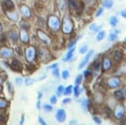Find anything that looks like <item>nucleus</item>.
Segmentation results:
<instances>
[{
  "instance_id": "f257e3e1",
  "label": "nucleus",
  "mask_w": 126,
  "mask_h": 125,
  "mask_svg": "<svg viewBox=\"0 0 126 125\" xmlns=\"http://www.w3.org/2000/svg\"><path fill=\"white\" fill-rule=\"evenodd\" d=\"M73 27H74V25H73L72 20H71V18L69 16H66V17L63 19V23H62V30L64 33L66 34H70L72 32Z\"/></svg>"
},
{
  "instance_id": "a211bd4d",
  "label": "nucleus",
  "mask_w": 126,
  "mask_h": 125,
  "mask_svg": "<svg viewBox=\"0 0 126 125\" xmlns=\"http://www.w3.org/2000/svg\"><path fill=\"white\" fill-rule=\"evenodd\" d=\"M68 5L72 9L77 10V9H79V7H78V3H77L76 0H68Z\"/></svg>"
},
{
  "instance_id": "4c0bfd02",
  "label": "nucleus",
  "mask_w": 126,
  "mask_h": 125,
  "mask_svg": "<svg viewBox=\"0 0 126 125\" xmlns=\"http://www.w3.org/2000/svg\"><path fill=\"white\" fill-rule=\"evenodd\" d=\"M22 81H23L22 80V78H20V77H18L15 79V84L17 85H19V86L22 84Z\"/></svg>"
},
{
  "instance_id": "ddd939ff",
  "label": "nucleus",
  "mask_w": 126,
  "mask_h": 125,
  "mask_svg": "<svg viewBox=\"0 0 126 125\" xmlns=\"http://www.w3.org/2000/svg\"><path fill=\"white\" fill-rule=\"evenodd\" d=\"M3 8L7 10H12L14 9V7H15L14 3L11 0H4L3 3Z\"/></svg>"
},
{
  "instance_id": "a878e982",
  "label": "nucleus",
  "mask_w": 126,
  "mask_h": 125,
  "mask_svg": "<svg viewBox=\"0 0 126 125\" xmlns=\"http://www.w3.org/2000/svg\"><path fill=\"white\" fill-rule=\"evenodd\" d=\"M57 4L61 10H64L65 6H66V3H65V0H57Z\"/></svg>"
},
{
  "instance_id": "1a4fd4ad",
  "label": "nucleus",
  "mask_w": 126,
  "mask_h": 125,
  "mask_svg": "<svg viewBox=\"0 0 126 125\" xmlns=\"http://www.w3.org/2000/svg\"><path fill=\"white\" fill-rule=\"evenodd\" d=\"M13 55V51L9 48H3L0 49V56L3 57V58H8Z\"/></svg>"
},
{
  "instance_id": "c9c22d12",
  "label": "nucleus",
  "mask_w": 126,
  "mask_h": 125,
  "mask_svg": "<svg viewBox=\"0 0 126 125\" xmlns=\"http://www.w3.org/2000/svg\"><path fill=\"white\" fill-rule=\"evenodd\" d=\"M80 89H79V87H78V85H76V87L74 88V94H75V96H79V94H80Z\"/></svg>"
},
{
  "instance_id": "cd10ccee",
  "label": "nucleus",
  "mask_w": 126,
  "mask_h": 125,
  "mask_svg": "<svg viewBox=\"0 0 126 125\" xmlns=\"http://www.w3.org/2000/svg\"><path fill=\"white\" fill-rule=\"evenodd\" d=\"M104 36H105V31H103V30H102V31H100L98 34H97V41H102L103 38H104Z\"/></svg>"
},
{
  "instance_id": "0eeeda50",
  "label": "nucleus",
  "mask_w": 126,
  "mask_h": 125,
  "mask_svg": "<svg viewBox=\"0 0 126 125\" xmlns=\"http://www.w3.org/2000/svg\"><path fill=\"white\" fill-rule=\"evenodd\" d=\"M37 34L39 36V37L45 44H50V39L49 38V36L46 33H44L41 30H37Z\"/></svg>"
},
{
  "instance_id": "680f3d73",
  "label": "nucleus",
  "mask_w": 126,
  "mask_h": 125,
  "mask_svg": "<svg viewBox=\"0 0 126 125\" xmlns=\"http://www.w3.org/2000/svg\"><path fill=\"white\" fill-rule=\"evenodd\" d=\"M2 91V87L0 86V91Z\"/></svg>"
},
{
  "instance_id": "b1692460",
  "label": "nucleus",
  "mask_w": 126,
  "mask_h": 125,
  "mask_svg": "<svg viewBox=\"0 0 126 125\" xmlns=\"http://www.w3.org/2000/svg\"><path fill=\"white\" fill-rule=\"evenodd\" d=\"M8 17L9 18L10 20H12L13 21H16L18 20V15L17 14L15 13H7Z\"/></svg>"
},
{
  "instance_id": "423d86ee",
  "label": "nucleus",
  "mask_w": 126,
  "mask_h": 125,
  "mask_svg": "<svg viewBox=\"0 0 126 125\" xmlns=\"http://www.w3.org/2000/svg\"><path fill=\"white\" fill-rule=\"evenodd\" d=\"M34 54H35V52H34V48L30 47V48H28L27 49H26L25 55H26V58H27L28 62H31V61L34 60Z\"/></svg>"
},
{
  "instance_id": "13d9d810",
  "label": "nucleus",
  "mask_w": 126,
  "mask_h": 125,
  "mask_svg": "<svg viewBox=\"0 0 126 125\" xmlns=\"http://www.w3.org/2000/svg\"><path fill=\"white\" fill-rule=\"evenodd\" d=\"M2 83H3V79H2L1 78H0V85H1Z\"/></svg>"
},
{
  "instance_id": "f03ea898",
  "label": "nucleus",
  "mask_w": 126,
  "mask_h": 125,
  "mask_svg": "<svg viewBox=\"0 0 126 125\" xmlns=\"http://www.w3.org/2000/svg\"><path fill=\"white\" fill-rule=\"evenodd\" d=\"M48 25L50 26V29H52L53 30H57L60 29V26H61V23H60V20L57 17L54 15L50 16L48 20Z\"/></svg>"
},
{
  "instance_id": "8fccbe9b",
  "label": "nucleus",
  "mask_w": 126,
  "mask_h": 125,
  "mask_svg": "<svg viewBox=\"0 0 126 125\" xmlns=\"http://www.w3.org/2000/svg\"><path fill=\"white\" fill-rule=\"evenodd\" d=\"M7 87H8V89H9V91H12V86H11V84H10L9 82H8L7 83Z\"/></svg>"
},
{
  "instance_id": "6e6d98bb",
  "label": "nucleus",
  "mask_w": 126,
  "mask_h": 125,
  "mask_svg": "<svg viewBox=\"0 0 126 125\" xmlns=\"http://www.w3.org/2000/svg\"><path fill=\"white\" fill-rule=\"evenodd\" d=\"M24 123V116H22V118H21V121H20V124H22Z\"/></svg>"
},
{
  "instance_id": "bf43d9fd",
  "label": "nucleus",
  "mask_w": 126,
  "mask_h": 125,
  "mask_svg": "<svg viewBox=\"0 0 126 125\" xmlns=\"http://www.w3.org/2000/svg\"><path fill=\"white\" fill-rule=\"evenodd\" d=\"M74 123H77V121H72V122H71V124H74Z\"/></svg>"
},
{
  "instance_id": "412c9836",
  "label": "nucleus",
  "mask_w": 126,
  "mask_h": 125,
  "mask_svg": "<svg viewBox=\"0 0 126 125\" xmlns=\"http://www.w3.org/2000/svg\"><path fill=\"white\" fill-rule=\"evenodd\" d=\"M19 26L22 29L26 30V29H28V28H30V24L28 23V22L24 21V20H21L19 23Z\"/></svg>"
},
{
  "instance_id": "603ef678",
  "label": "nucleus",
  "mask_w": 126,
  "mask_h": 125,
  "mask_svg": "<svg viewBox=\"0 0 126 125\" xmlns=\"http://www.w3.org/2000/svg\"><path fill=\"white\" fill-rule=\"evenodd\" d=\"M89 74H90V73H89V70H86L84 72V75H85V76H87V75H88Z\"/></svg>"
},
{
  "instance_id": "49530a36",
  "label": "nucleus",
  "mask_w": 126,
  "mask_h": 125,
  "mask_svg": "<svg viewBox=\"0 0 126 125\" xmlns=\"http://www.w3.org/2000/svg\"><path fill=\"white\" fill-rule=\"evenodd\" d=\"M123 120H122V124H126V113H125V115L123 116Z\"/></svg>"
},
{
  "instance_id": "f704fd0d",
  "label": "nucleus",
  "mask_w": 126,
  "mask_h": 125,
  "mask_svg": "<svg viewBox=\"0 0 126 125\" xmlns=\"http://www.w3.org/2000/svg\"><path fill=\"white\" fill-rule=\"evenodd\" d=\"M64 86L63 85H60V86L57 87V93L58 95H62V94L63 93V91H64Z\"/></svg>"
},
{
  "instance_id": "9b49d317",
  "label": "nucleus",
  "mask_w": 126,
  "mask_h": 125,
  "mask_svg": "<svg viewBox=\"0 0 126 125\" xmlns=\"http://www.w3.org/2000/svg\"><path fill=\"white\" fill-rule=\"evenodd\" d=\"M20 11H21L22 15H23L24 17H26V18H30V15H31L30 9L25 5H22L21 7H20Z\"/></svg>"
},
{
  "instance_id": "c85d7f7f",
  "label": "nucleus",
  "mask_w": 126,
  "mask_h": 125,
  "mask_svg": "<svg viewBox=\"0 0 126 125\" xmlns=\"http://www.w3.org/2000/svg\"><path fill=\"white\" fill-rule=\"evenodd\" d=\"M117 39V34L116 33H111L109 34V41L110 42H114L115 40Z\"/></svg>"
},
{
  "instance_id": "aec40b11",
  "label": "nucleus",
  "mask_w": 126,
  "mask_h": 125,
  "mask_svg": "<svg viewBox=\"0 0 126 125\" xmlns=\"http://www.w3.org/2000/svg\"><path fill=\"white\" fill-rule=\"evenodd\" d=\"M89 29L93 32H97L101 29V26L97 25H96V24H92L90 26H89Z\"/></svg>"
},
{
  "instance_id": "5fc2aeb1",
  "label": "nucleus",
  "mask_w": 126,
  "mask_h": 125,
  "mask_svg": "<svg viewBox=\"0 0 126 125\" xmlns=\"http://www.w3.org/2000/svg\"><path fill=\"white\" fill-rule=\"evenodd\" d=\"M41 96H42V94L40 93V92H39V93H38V99H40Z\"/></svg>"
},
{
  "instance_id": "bb28decb",
  "label": "nucleus",
  "mask_w": 126,
  "mask_h": 125,
  "mask_svg": "<svg viewBox=\"0 0 126 125\" xmlns=\"http://www.w3.org/2000/svg\"><path fill=\"white\" fill-rule=\"evenodd\" d=\"M72 85H69L66 88V90H64V91H63V94L66 96H68V95H71V93H72Z\"/></svg>"
},
{
  "instance_id": "09e8293b",
  "label": "nucleus",
  "mask_w": 126,
  "mask_h": 125,
  "mask_svg": "<svg viewBox=\"0 0 126 125\" xmlns=\"http://www.w3.org/2000/svg\"><path fill=\"white\" fill-rule=\"evenodd\" d=\"M39 122H40V124H43V125H46V123L45 122V121L42 119L40 117H39Z\"/></svg>"
},
{
  "instance_id": "6e6552de",
  "label": "nucleus",
  "mask_w": 126,
  "mask_h": 125,
  "mask_svg": "<svg viewBox=\"0 0 126 125\" xmlns=\"http://www.w3.org/2000/svg\"><path fill=\"white\" fill-rule=\"evenodd\" d=\"M93 50H91L89 52H87V54L84 57V58L82 59V61L80 63V64H79V66H78L79 69H82V68L84 67L87 63H88L89 59H90V58L92 57V55H93Z\"/></svg>"
},
{
  "instance_id": "6ab92c4d",
  "label": "nucleus",
  "mask_w": 126,
  "mask_h": 125,
  "mask_svg": "<svg viewBox=\"0 0 126 125\" xmlns=\"http://www.w3.org/2000/svg\"><path fill=\"white\" fill-rule=\"evenodd\" d=\"M74 50H75V48H72V49H70V51H68V52L66 53V57H65L64 59H63V61L71 60V59L72 58V57H73V52H74Z\"/></svg>"
},
{
  "instance_id": "a18cd8bd",
  "label": "nucleus",
  "mask_w": 126,
  "mask_h": 125,
  "mask_svg": "<svg viewBox=\"0 0 126 125\" xmlns=\"http://www.w3.org/2000/svg\"><path fill=\"white\" fill-rule=\"evenodd\" d=\"M99 67H100V63H94V69H95V70H98Z\"/></svg>"
},
{
  "instance_id": "20e7f679",
  "label": "nucleus",
  "mask_w": 126,
  "mask_h": 125,
  "mask_svg": "<svg viewBox=\"0 0 126 125\" xmlns=\"http://www.w3.org/2000/svg\"><path fill=\"white\" fill-rule=\"evenodd\" d=\"M121 80L119 77H112L110 79H108L107 84H108V86L109 88H116L120 85Z\"/></svg>"
},
{
  "instance_id": "39448f33",
  "label": "nucleus",
  "mask_w": 126,
  "mask_h": 125,
  "mask_svg": "<svg viewBox=\"0 0 126 125\" xmlns=\"http://www.w3.org/2000/svg\"><path fill=\"white\" fill-rule=\"evenodd\" d=\"M56 118L59 123H63L65 122L66 118V114L64 109H58L56 114Z\"/></svg>"
},
{
  "instance_id": "f8f14e48",
  "label": "nucleus",
  "mask_w": 126,
  "mask_h": 125,
  "mask_svg": "<svg viewBox=\"0 0 126 125\" xmlns=\"http://www.w3.org/2000/svg\"><path fill=\"white\" fill-rule=\"evenodd\" d=\"M112 67V63L110 59L105 58L103 61V71H106Z\"/></svg>"
},
{
  "instance_id": "c03bdc74",
  "label": "nucleus",
  "mask_w": 126,
  "mask_h": 125,
  "mask_svg": "<svg viewBox=\"0 0 126 125\" xmlns=\"http://www.w3.org/2000/svg\"><path fill=\"white\" fill-rule=\"evenodd\" d=\"M120 15H121L122 17H124V18H125V19H126V9L122 10L121 13H120Z\"/></svg>"
},
{
  "instance_id": "e433bc0d",
  "label": "nucleus",
  "mask_w": 126,
  "mask_h": 125,
  "mask_svg": "<svg viewBox=\"0 0 126 125\" xmlns=\"http://www.w3.org/2000/svg\"><path fill=\"white\" fill-rule=\"evenodd\" d=\"M69 77V72L67 70H64L62 72V78L64 79H66Z\"/></svg>"
},
{
  "instance_id": "9d476101",
  "label": "nucleus",
  "mask_w": 126,
  "mask_h": 125,
  "mask_svg": "<svg viewBox=\"0 0 126 125\" xmlns=\"http://www.w3.org/2000/svg\"><path fill=\"white\" fill-rule=\"evenodd\" d=\"M11 68H12V69H14V70L21 71L22 68H23V65H22V63H20L19 60H17V59H14L13 62H12V63H11Z\"/></svg>"
},
{
  "instance_id": "864d4df0",
  "label": "nucleus",
  "mask_w": 126,
  "mask_h": 125,
  "mask_svg": "<svg viewBox=\"0 0 126 125\" xmlns=\"http://www.w3.org/2000/svg\"><path fill=\"white\" fill-rule=\"evenodd\" d=\"M37 108H39V109L40 108V101H37Z\"/></svg>"
},
{
  "instance_id": "79ce46f5",
  "label": "nucleus",
  "mask_w": 126,
  "mask_h": 125,
  "mask_svg": "<svg viewBox=\"0 0 126 125\" xmlns=\"http://www.w3.org/2000/svg\"><path fill=\"white\" fill-rule=\"evenodd\" d=\"M93 121H94V122L97 124H101V123H102V121L99 119L97 117H93Z\"/></svg>"
},
{
  "instance_id": "2f4dec72",
  "label": "nucleus",
  "mask_w": 126,
  "mask_h": 125,
  "mask_svg": "<svg viewBox=\"0 0 126 125\" xmlns=\"http://www.w3.org/2000/svg\"><path fill=\"white\" fill-rule=\"evenodd\" d=\"M82 79V75H79L76 78V79H75V84H76L77 85H78L79 84L81 83Z\"/></svg>"
},
{
  "instance_id": "f3484780",
  "label": "nucleus",
  "mask_w": 126,
  "mask_h": 125,
  "mask_svg": "<svg viewBox=\"0 0 126 125\" xmlns=\"http://www.w3.org/2000/svg\"><path fill=\"white\" fill-rule=\"evenodd\" d=\"M103 6L106 9H111L113 5V0H103Z\"/></svg>"
},
{
  "instance_id": "2eb2a0df",
  "label": "nucleus",
  "mask_w": 126,
  "mask_h": 125,
  "mask_svg": "<svg viewBox=\"0 0 126 125\" xmlns=\"http://www.w3.org/2000/svg\"><path fill=\"white\" fill-rule=\"evenodd\" d=\"M114 96L117 100H119V101H122V100L125 99V93L123 90H119V91H117L114 92Z\"/></svg>"
},
{
  "instance_id": "7ed1b4c3",
  "label": "nucleus",
  "mask_w": 126,
  "mask_h": 125,
  "mask_svg": "<svg viewBox=\"0 0 126 125\" xmlns=\"http://www.w3.org/2000/svg\"><path fill=\"white\" fill-rule=\"evenodd\" d=\"M125 106L121 104H118V105L115 106L114 109V116L117 119H121L123 118V116L125 115Z\"/></svg>"
},
{
  "instance_id": "7c9ffc66",
  "label": "nucleus",
  "mask_w": 126,
  "mask_h": 125,
  "mask_svg": "<svg viewBox=\"0 0 126 125\" xmlns=\"http://www.w3.org/2000/svg\"><path fill=\"white\" fill-rule=\"evenodd\" d=\"M43 108L46 112H50V111L52 110V106L50 105H49V104H46V103H45L43 105Z\"/></svg>"
},
{
  "instance_id": "de8ad7c7",
  "label": "nucleus",
  "mask_w": 126,
  "mask_h": 125,
  "mask_svg": "<svg viewBox=\"0 0 126 125\" xmlns=\"http://www.w3.org/2000/svg\"><path fill=\"white\" fill-rule=\"evenodd\" d=\"M58 66V63H54V64L50 65V66L48 67V69H55V68H56Z\"/></svg>"
},
{
  "instance_id": "58836bf2",
  "label": "nucleus",
  "mask_w": 126,
  "mask_h": 125,
  "mask_svg": "<svg viewBox=\"0 0 126 125\" xmlns=\"http://www.w3.org/2000/svg\"><path fill=\"white\" fill-rule=\"evenodd\" d=\"M87 51V45H84L82 48H80V53H85Z\"/></svg>"
},
{
  "instance_id": "4be33fe9",
  "label": "nucleus",
  "mask_w": 126,
  "mask_h": 125,
  "mask_svg": "<svg viewBox=\"0 0 126 125\" xmlns=\"http://www.w3.org/2000/svg\"><path fill=\"white\" fill-rule=\"evenodd\" d=\"M109 24H110L112 26L116 25L118 24V18L116 16H112L110 19H109Z\"/></svg>"
},
{
  "instance_id": "a19ab883",
  "label": "nucleus",
  "mask_w": 126,
  "mask_h": 125,
  "mask_svg": "<svg viewBox=\"0 0 126 125\" xmlns=\"http://www.w3.org/2000/svg\"><path fill=\"white\" fill-rule=\"evenodd\" d=\"M103 8H99V9H97V11L96 12V17H99V16L101 15V14L103 13Z\"/></svg>"
},
{
  "instance_id": "5701e85b",
  "label": "nucleus",
  "mask_w": 126,
  "mask_h": 125,
  "mask_svg": "<svg viewBox=\"0 0 126 125\" xmlns=\"http://www.w3.org/2000/svg\"><path fill=\"white\" fill-rule=\"evenodd\" d=\"M81 106H82V109L84 111V112H87V108H88V106H89L87 100H83L82 101V105H81Z\"/></svg>"
},
{
  "instance_id": "4d7b16f0",
  "label": "nucleus",
  "mask_w": 126,
  "mask_h": 125,
  "mask_svg": "<svg viewBox=\"0 0 126 125\" xmlns=\"http://www.w3.org/2000/svg\"><path fill=\"white\" fill-rule=\"evenodd\" d=\"M0 41H1L2 42H4V36H3V38L0 39Z\"/></svg>"
},
{
  "instance_id": "dca6fc26",
  "label": "nucleus",
  "mask_w": 126,
  "mask_h": 125,
  "mask_svg": "<svg viewBox=\"0 0 126 125\" xmlns=\"http://www.w3.org/2000/svg\"><path fill=\"white\" fill-rule=\"evenodd\" d=\"M20 39L24 43H27L29 42V36H28V33L25 30L23 29L20 31Z\"/></svg>"
},
{
  "instance_id": "473e14b6",
  "label": "nucleus",
  "mask_w": 126,
  "mask_h": 125,
  "mask_svg": "<svg viewBox=\"0 0 126 125\" xmlns=\"http://www.w3.org/2000/svg\"><path fill=\"white\" fill-rule=\"evenodd\" d=\"M52 75L56 78L59 77V69H57V68H55V69H53V70H52Z\"/></svg>"
},
{
  "instance_id": "ea45409f",
  "label": "nucleus",
  "mask_w": 126,
  "mask_h": 125,
  "mask_svg": "<svg viewBox=\"0 0 126 125\" xmlns=\"http://www.w3.org/2000/svg\"><path fill=\"white\" fill-rule=\"evenodd\" d=\"M56 101H57V99H56V96H52L50 98V101L51 104H56Z\"/></svg>"
},
{
  "instance_id": "052dcab7",
  "label": "nucleus",
  "mask_w": 126,
  "mask_h": 125,
  "mask_svg": "<svg viewBox=\"0 0 126 125\" xmlns=\"http://www.w3.org/2000/svg\"><path fill=\"white\" fill-rule=\"evenodd\" d=\"M1 29H2V25H1V24H0V30H1Z\"/></svg>"
},
{
  "instance_id": "37998d69",
  "label": "nucleus",
  "mask_w": 126,
  "mask_h": 125,
  "mask_svg": "<svg viewBox=\"0 0 126 125\" xmlns=\"http://www.w3.org/2000/svg\"><path fill=\"white\" fill-rule=\"evenodd\" d=\"M79 37H80V36H78V37L77 38L76 40H74V41H73V42H71V43L68 45V48H72V47L73 46V45H75V43H76V42H78V39H79Z\"/></svg>"
},
{
  "instance_id": "e2e57ef3",
  "label": "nucleus",
  "mask_w": 126,
  "mask_h": 125,
  "mask_svg": "<svg viewBox=\"0 0 126 125\" xmlns=\"http://www.w3.org/2000/svg\"><path fill=\"white\" fill-rule=\"evenodd\" d=\"M125 40H126V37H125Z\"/></svg>"
},
{
  "instance_id": "c756f323",
  "label": "nucleus",
  "mask_w": 126,
  "mask_h": 125,
  "mask_svg": "<svg viewBox=\"0 0 126 125\" xmlns=\"http://www.w3.org/2000/svg\"><path fill=\"white\" fill-rule=\"evenodd\" d=\"M7 105H8L7 101L5 100L2 99V98H0V108H5Z\"/></svg>"
},
{
  "instance_id": "4468645a",
  "label": "nucleus",
  "mask_w": 126,
  "mask_h": 125,
  "mask_svg": "<svg viewBox=\"0 0 126 125\" xmlns=\"http://www.w3.org/2000/svg\"><path fill=\"white\" fill-rule=\"evenodd\" d=\"M113 58L114 61H116V62H119V61L122 60V58H123V52H121V51H115L114 52H113Z\"/></svg>"
},
{
  "instance_id": "3c124183",
  "label": "nucleus",
  "mask_w": 126,
  "mask_h": 125,
  "mask_svg": "<svg viewBox=\"0 0 126 125\" xmlns=\"http://www.w3.org/2000/svg\"><path fill=\"white\" fill-rule=\"evenodd\" d=\"M71 101V99H69V98H66V99H64L63 100V103L64 104H66V103H68V102H70Z\"/></svg>"
},
{
  "instance_id": "72a5a7b5",
  "label": "nucleus",
  "mask_w": 126,
  "mask_h": 125,
  "mask_svg": "<svg viewBox=\"0 0 126 125\" xmlns=\"http://www.w3.org/2000/svg\"><path fill=\"white\" fill-rule=\"evenodd\" d=\"M33 83H34V79H31V78H27V79H25L26 85H32Z\"/></svg>"
},
{
  "instance_id": "393cba45",
  "label": "nucleus",
  "mask_w": 126,
  "mask_h": 125,
  "mask_svg": "<svg viewBox=\"0 0 126 125\" xmlns=\"http://www.w3.org/2000/svg\"><path fill=\"white\" fill-rule=\"evenodd\" d=\"M9 37L10 39H11L13 42H16V41L18 40V36H17V35H16V33L15 31H13V30H11V31H9Z\"/></svg>"
}]
</instances>
